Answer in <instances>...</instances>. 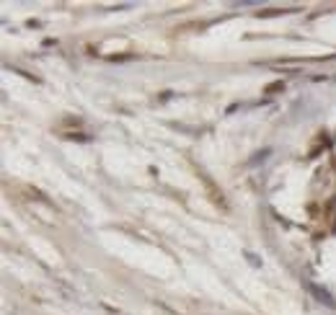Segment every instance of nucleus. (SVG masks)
Listing matches in <instances>:
<instances>
[{"label": "nucleus", "instance_id": "3", "mask_svg": "<svg viewBox=\"0 0 336 315\" xmlns=\"http://www.w3.org/2000/svg\"><path fill=\"white\" fill-rule=\"evenodd\" d=\"M331 168H336V158H333V161H331Z\"/></svg>", "mask_w": 336, "mask_h": 315}, {"label": "nucleus", "instance_id": "1", "mask_svg": "<svg viewBox=\"0 0 336 315\" xmlns=\"http://www.w3.org/2000/svg\"><path fill=\"white\" fill-rule=\"evenodd\" d=\"M202 184H205V189H207V194H210V199H212V204L225 207V196H222V191L215 186V181H212L207 173H202Z\"/></svg>", "mask_w": 336, "mask_h": 315}, {"label": "nucleus", "instance_id": "2", "mask_svg": "<svg viewBox=\"0 0 336 315\" xmlns=\"http://www.w3.org/2000/svg\"><path fill=\"white\" fill-rule=\"evenodd\" d=\"M282 80H277V83H272V85H266V93H274V91H282Z\"/></svg>", "mask_w": 336, "mask_h": 315}]
</instances>
